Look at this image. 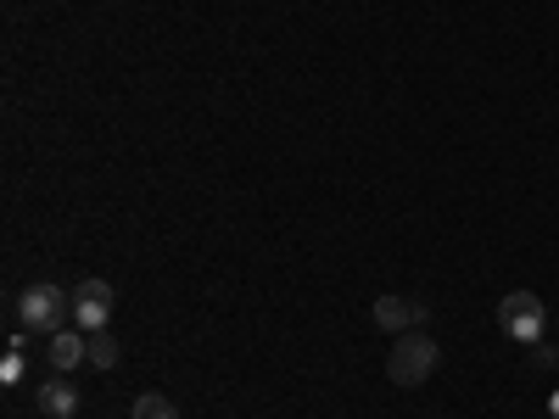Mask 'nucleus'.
Instances as JSON below:
<instances>
[{"mask_svg": "<svg viewBox=\"0 0 559 419\" xmlns=\"http://www.w3.org/2000/svg\"><path fill=\"white\" fill-rule=\"evenodd\" d=\"M129 419H179V408H174L168 397H157V392H146V397H134V408H129Z\"/></svg>", "mask_w": 559, "mask_h": 419, "instance_id": "nucleus-8", "label": "nucleus"}, {"mask_svg": "<svg viewBox=\"0 0 559 419\" xmlns=\"http://www.w3.org/2000/svg\"><path fill=\"white\" fill-rule=\"evenodd\" d=\"M68 319H73V297H68L62 286H51V279H39V286H28V291L17 297V324H23V331L57 336Z\"/></svg>", "mask_w": 559, "mask_h": 419, "instance_id": "nucleus-2", "label": "nucleus"}, {"mask_svg": "<svg viewBox=\"0 0 559 419\" xmlns=\"http://www.w3.org/2000/svg\"><path fill=\"white\" fill-rule=\"evenodd\" d=\"M73 319H79L84 336L107 331V324H112V286H107V279H84V286L73 291Z\"/></svg>", "mask_w": 559, "mask_h": 419, "instance_id": "nucleus-4", "label": "nucleus"}, {"mask_svg": "<svg viewBox=\"0 0 559 419\" xmlns=\"http://www.w3.org/2000/svg\"><path fill=\"white\" fill-rule=\"evenodd\" d=\"M0 381H7V386H17V381H23V336L12 342V352H7V358H0Z\"/></svg>", "mask_w": 559, "mask_h": 419, "instance_id": "nucleus-10", "label": "nucleus"}, {"mask_svg": "<svg viewBox=\"0 0 559 419\" xmlns=\"http://www.w3.org/2000/svg\"><path fill=\"white\" fill-rule=\"evenodd\" d=\"M554 414H559V397H554Z\"/></svg>", "mask_w": 559, "mask_h": 419, "instance_id": "nucleus-11", "label": "nucleus"}, {"mask_svg": "<svg viewBox=\"0 0 559 419\" xmlns=\"http://www.w3.org/2000/svg\"><path fill=\"white\" fill-rule=\"evenodd\" d=\"M376 324H381L386 336L419 331V324H426V302H414V297H381L376 302Z\"/></svg>", "mask_w": 559, "mask_h": 419, "instance_id": "nucleus-5", "label": "nucleus"}, {"mask_svg": "<svg viewBox=\"0 0 559 419\" xmlns=\"http://www.w3.org/2000/svg\"><path fill=\"white\" fill-rule=\"evenodd\" d=\"M90 363H96V369H112V363H118V342H112L107 331L90 336Z\"/></svg>", "mask_w": 559, "mask_h": 419, "instance_id": "nucleus-9", "label": "nucleus"}, {"mask_svg": "<svg viewBox=\"0 0 559 419\" xmlns=\"http://www.w3.org/2000/svg\"><path fill=\"white\" fill-rule=\"evenodd\" d=\"M45 358H51L57 375H68V369L90 363V336H84V331H57V336H51V347H45Z\"/></svg>", "mask_w": 559, "mask_h": 419, "instance_id": "nucleus-6", "label": "nucleus"}, {"mask_svg": "<svg viewBox=\"0 0 559 419\" xmlns=\"http://www.w3.org/2000/svg\"><path fill=\"white\" fill-rule=\"evenodd\" d=\"M498 331L509 342H521V347H537V336L548 331V313H543V302L532 291H509L498 302Z\"/></svg>", "mask_w": 559, "mask_h": 419, "instance_id": "nucleus-3", "label": "nucleus"}, {"mask_svg": "<svg viewBox=\"0 0 559 419\" xmlns=\"http://www.w3.org/2000/svg\"><path fill=\"white\" fill-rule=\"evenodd\" d=\"M437 363H442V347H437L426 331H403V336H392V352H386V375H392V386H403V392L426 386V381L437 375Z\"/></svg>", "mask_w": 559, "mask_h": 419, "instance_id": "nucleus-1", "label": "nucleus"}, {"mask_svg": "<svg viewBox=\"0 0 559 419\" xmlns=\"http://www.w3.org/2000/svg\"><path fill=\"white\" fill-rule=\"evenodd\" d=\"M34 403H39L45 419H73V414H79V392H73L62 375L45 381V386H34Z\"/></svg>", "mask_w": 559, "mask_h": 419, "instance_id": "nucleus-7", "label": "nucleus"}]
</instances>
